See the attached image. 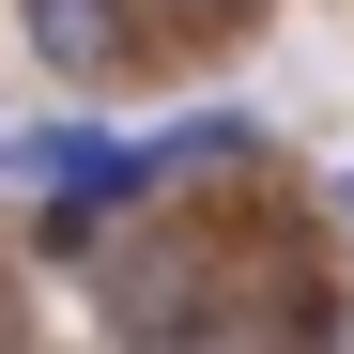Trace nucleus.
I'll return each instance as SVG.
<instances>
[{"instance_id":"obj_1","label":"nucleus","mask_w":354,"mask_h":354,"mask_svg":"<svg viewBox=\"0 0 354 354\" xmlns=\"http://www.w3.org/2000/svg\"><path fill=\"white\" fill-rule=\"evenodd\" d=\"M16 169H31L62 216H108V201H139V185H154V154H139V139H108V124H46V139H16Z\"/></svg>"},{"instance_id":"obj_3","label":"nucleus","mask_w":354,"mask_h":354,"mask_svg":"<svg viewBox=\"0 0 354 354\" xmlns=\"http://www.w3.org/2000/svg\"><path fill=\"white\" fill-rule=\"evenodd\" d=\"M247 154H262L247 108H201V124H169V139H154V169H247Z\"/></svg>"},{"instance_id":"obj_2","label":"nucleus","mask_w":354,"mask_h":354,"mask_svg":"<svg viewBox=\"0 0 354 354\" xmlns=\"http://www.w3.org/2000/svg\"><path fill=\"white\" fill-rule=\"evenodd\" d=\"M16 16H31V46L62 77H108V62H124V0H16Z\"/></svg>"},{"instance_id":"obj_4","label":"nucleus","mask_w":354,"mask_h":354,"mask_svg":"<svg viewBox=\"0 0 354 354\" xmlns=\"http://www.w3.org/2000/svg\"><path fill=\"white\" fill-rule=\"evenodd\" d=\"M185 16H247V0H185Z\"/></svg>"}]
</instances>
